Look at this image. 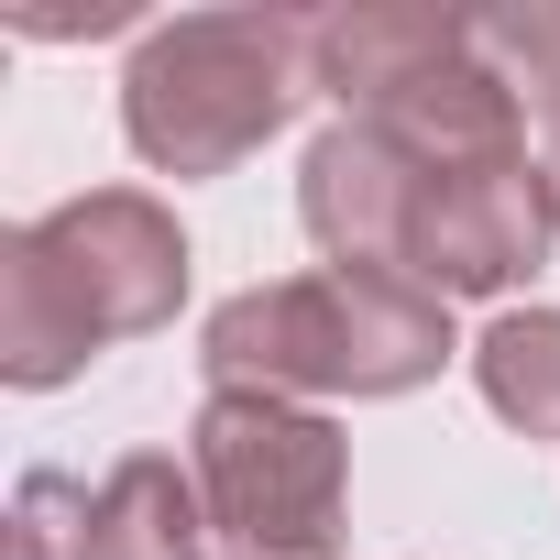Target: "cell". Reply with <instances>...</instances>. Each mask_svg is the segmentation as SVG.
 <instances>
[{
    "label": "cell",
    "mask_w": 560,
    "mask_h": 560,
    "mask_svg": "<svg viewBox=\"0 0 560 560\" xmlns=\"http://www.w3.org/2000/svg\"><path fill=\"white\" fill-rule=\"evenodd\" d=\"M187 472L231 560H330L352 516V440L298 396H209L187 418Z\"/></svg>",
    "instance_id": "4"
},
{
    "label": "cell",
    "mask_w": 560,
    "mask_h": 560,
    "mask_svg": "<svg viewBox=\"0 0 560 560\" xmlns=\"http://www.w3.org/2000/svg\"><path fill=\"white\" fill-rule=\"evenodd\" d=\"M187 308V231L143 187H89L0 231V385L56 396L110 341H154Z\"/></svg>",
    "instance_id": "1"
},
{
    "label": "cell",
    "mask_w": 560,
    "mask_h": 560,
    "mask_svg": "<svg viewBox=\"0 0 560 560\" xmlns=\"http://www.w3.org/2000/svg\"><path fill=\"white\" fill-rule=\"evenodd\" d=\"M472 385H483V407L505 429L560 440V308H505L472 341Z\"/></svg>",
    "instance_id": "8"
},
{
    "label": "cell",
    "mask_w": 560,
    "mask_h": 560,
    "mask_svg": "<svg viewBox=\"0 0 560 560\" xmlns=\"http://www.w3.org/2000/svg\"><path fill=\"white\" fill-rule=\"evenodd\" d=\"M527 154H538V198H549V220H560V100L527 110Z\"/></svg>",
    "instance_id": "9"
},
{
    "label": "cell",
    "mask_w": 560,
    "mask_h": 560,
    "mask_svg": "<svg viewBox=\"0 0 560 560\" xmlns=\"http://www.w3.org/2000/svg\"><path fill=\"white\" fill-rule=\"evenodd\" d=\"M308 45H319V23L308 12H264V0L143 23V45L121 67V143L154 176H231L319 89Z\"/></svg>",
    "instance_id": "3"
},
{
    "label": "cell",
    "mask_w": 560,
    "mask_h": 560,
    "mask_svg": "<svg viewBox=\"0 0 560 560\" xmlns=\"http://www.w3.org/2000/svg\"><path fill=\"white\" fill-rule=\"evenodd\" d=\"M451 298L407 287V275H275V287H242L209 308L198 330V374L209 396H418L451 363Z\"/></svg>",
    "instance_id": "2"
},
{
    "label": "cell",
    "mask_w": 560,
    "mask_h": 560,
    "mask_svg": "<svg viewBox=\"0 0 560 560\" xmlns=\"http://www.w3.org/2000/svg\"><path fill=\"white\" fill-rule=\"evenodd\" d=\"M209 494L176 451H132L100 483L23 472L12 483V560H209Z\"/></svg>",
    "instance_id": "5"
},
{
    "label": "cell",
    "mask_w": 560,
    "mask_h": 560,
    "mask_svg": "<svg viewBox=\"0 0 560 560\" xmlns=\"http://www.w3.org/2000/svg\"><path fill=\"white\" fill-rule=\"evenodd\" d=\"M418 176L429 154H407L374 121H330L298 165V220L330 264L352 275H407V231H418Z\"/></svg>",
    "instance_id": "7"
},
{
    "label": "cell",
    "mask_w": 560,
    "mask_h": 560,
    "mask_svg": "<svg viewBox=\"0 0 560 560\" xmlns=\"http://www.w3.org/2000/svg\"><path fill=\"white\" fill-rule=\"evenodd\" d=\"M560 220L538 198V154L505 165H429L418 176V231H407V287L429 298H516L549 264Z\"/></svg>",
    "instance_id": "6"
}]
</instances>
